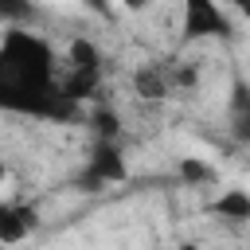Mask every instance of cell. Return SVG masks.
Returning a JSON list of instances; mask_svg holds the SVG:
<instances>
[{
  "label": "cell",
  "mask_w": 250,
  "mask_h": 250,
  "mask_svg": "<svg viewBox=\"0 0 250 250\" xmlns=\"http://www.w3.org/2000/svg\"><path fill=\"white\" fill-rule=\"evenodd\" d=\"M0 109L27 117L66 113L55 82V51L27 27H8L0 39Z\"/></svg>",
  "instance_id": "obj_1"
},
{
  "label": "cell",
  "mask_w": 250,
  "mask_h": 250,
  "mask_svg": "<svg viewBox=\"0 0 250 250\" xmlns=\"http://www.w3.org/2000/svg\"><path fill=\"white\" fill-rule=\"evenodd\" d=\"M31 227H35V219H27V211L0 203V242H20Z\"/></svg>",
  "instance_id": "obj_5"
},
{
  "label": "cell",
  "mask_w": 250,
  "mask_h": 250,
  "mask_svg": "<svg viewBox=\"0 0 250 250\" xmlns=\"http://www.w3.org/2000/svg\"><path fill=\"white\" fill-rule=\"evenodd\" d=\"M227 4H230V12H234V16H242V20L250 23V0H227Z\"/></svg>",
  "instance_id": "obj_9"
},
{
  "label": "cell",
  "mask_w": 250,
  "mask_h": 250,
  "mask_svg": "<svg viewBox=\"0 0 250 250\" xmlns=\"http://www.w3.org/2000/svg\"><path fill=\"white\" fill-rule=\"evenodd\" d=\"M184 176H188V180H207L211 168H203V164H195V160H184Z\"/></svg>",
  "instance_id": "obj_8"
},
{
  "label": "cell",
  "mask_w": 250,
  "mask_h": 250,
  "mask_svg": "<svg viewBox=\"0 0 250 250\" xmlns=\"http://www.w3.org/2000/svg\"><path fill=\"white\" fill-rule=\"evenodd\" d=\"M31 20V0H0V23L4 27H23Z\"/></svg>",
  "instance_id": "obj_6"
},
{
  "label": "cell",
  "mask_w": 250,
  "mask_h": 250,
  "mask_svg": "<svg viewBox=\"0 0 250 250\" xmlns=\"http://www.w3.org/2000/svg\"><path fill=\"white\" fill-rule=\"evenodd\" d=\"M137 94L141 98H164L168 94V78L156 74V70H141L137 74Z\"/></svg>",
  "instance_id": "obj_7"
},
{
  "label": "cell",
  "mask_w": 250,
  "mask_h": 250,
  "mask_svg": "<svg viewBox=\"0 0 250 250\" xmlns=\"http://www.w3.org/2000/svg\"><path fill=\"white\" fill-rule=\"evenodd\" d=\"M230 133L238 141H250V86L246 82H238L230 98Z\"/></svg>",
  "instance_id": "obj_4"
},
{
  "label": "cell",
  "mask_w": 250,
  "mask_h": 250,
  "mask_svg": "<svg viewBox=\"0 0 250 250\" xmlns=\"http://www.w3.org/2000/svg\"><path fill=\"white\" fill-rule=\"evenodd\" d=\"M176 250H203V246H195V242H180Z\"/></svg>",
  "instance_id": "obj_11"
},
{
  "label": "cell",
  "mask_w": 250,
  "mask_h": 250,
  "mask_svg": "<svg viewBox=\"0 0 250 250\" xmlns=\"http://www.w3.org/2000/svg\"><path fill=\"white\" fill-rule=\"evenodd\" d=\"M121 4H125V8H129V12H141V8H145V4H148V0H121Z\"/></svg>",
  "instance_id": "obj_10"
},
{
  "label": "cell",
  "mask_w": 250,
  "mask_h": 250,
  "mask_svg": "<svg viewBox=\"0 0 250 250\" xmlns=\"http://www.w3.org/2000/svg\"><path fill=\"white\" fill-rule=\"evenodd\" d=\"M207 211L223 223H250V191L246 188H223L207 203Z\"/></svg>",
  "instance_id": "obj_3"
},
{
  "label": "cell",
  "mask_w": 250,
  "mask_h": 250,
  "mask_svg": "<svg viewBox=\"0 0 250 250\" xmlns=\"http://www.w3.org/2000/svg\"><path fill=\"white\" fill-rule=\"evenodd\" d=\"M180 35L188 43H199V39H230L234 35V20H230V12L219 0H184Z\"/></svg>",
  "instance_id": "obj_2"
}]
</instances>
